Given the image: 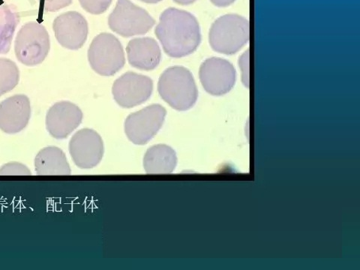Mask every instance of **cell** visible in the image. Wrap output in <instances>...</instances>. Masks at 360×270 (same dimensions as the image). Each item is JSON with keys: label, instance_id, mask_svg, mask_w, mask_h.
<instances>
[{"label": "cell", "instance_id": "1", "mask_svg": "<svg viewBox=\"0 0 360 270\" xmlns=\"http://www.w3.org/2000/svg\"><path fill=\"white\" fill-rule=\"evenodd\" d=\"M155 33L165 53L172 58H182L193 53L201 42L197 18L188 11L176 8L163 11Z\"/></svg>", "mask_w": 360, "mask_h": 270}, {"label": "cell", "instance_id": "2", "mask_svg": "<svg viewBox=\"0 0 360 270\" xmlns=\"http://www.w3.org/2000/svg\"><path fill=\"white\" fill-rule=\"evenodd\" d=\"M158 92L167 104L179 111L193 108L198 90L193 74L184 66L168 68L160 76Z\"/></svg>", "mask_w": 360, "mask_h": 270}, {"label": "cell", "instance_id": "3", "mask_svg": "<svg viewBox=\"0 0 360 270\" xmlns=\"http://www.w3.org/2000/svg\"><path fill=\"white\" fill-rule=\"evenodd\" d=\"M250 22L239 15H225L213 22L209 41L213 51L225 55L238 53L249 42Z\"/></svg>", "mask_w": 360, "mask_h": 270}, {"label": "cell", "instance_id": "4", "mask_svg": "<svg viewBox=\"0 0 360 270\" xmlns=\"http://www.w3.org/2000/svg\"><path fill=\"white\" fill-rule=\"evenodd\" d=\"M51 50V40L46 28L37 21L27 22L20 29L15 42L18 61L27 66L42 63Z\"/></svg>", "mask_w": 360, "mask_h": 270}, {"label": "cell", "instance_id": "5", "mask_svg": "<svg viewBox=\"0 0 360 270\" xmlns=\"http://www.w3.org/2000/svg\"><path fill=\"white\" fill-rule=\"evenodd\" d=\"M88 60L94 71L101 76L116 75L126 64L120 40L108 32L100 33L90 44Z\"/></svg>", "mask_w": 360, "mask_h": 270}, {"label": "cell", "instance_id": "6", "mask_svg": "<svg viewBox=\"0 0 360 270\" xmlns=\"http://www.w3.org/2000/svg\"><path fill=\"white\" fill-rule=\"evenodd\" d=\"M155 25L148 11L134 4L130 0H118L108 17L110 29L118 35L129 38L148 33Z\"/></svg>", "mask_w": 360, "mask_h": 270}, {"label": "cell", "instance_id": "7", "mask_svg": "<svg viewBox=\"0 0 360 270\" xmlns=\"http://www.w3.org/2000/svg\"><path fill=\"white\" fill-rule=\"evenodd\" d=\"M166 115V109L158 104L133 112L125 122L129 140L136 145L148 143L162 127Z\"/></svg>", "mask_w": 360, "mask_h": 270}, {"label": "cell", "instance_id": "8", "mask_svg": "<svg viewBox=\"0 0 360 270\" xmlns=\"http://www.w3.org/2000/svg\"><path fill=\"white\" fill-rule=\"evenodd\" d=\"M153 92V82L146 75L128 72L115 82L112 94L116 103L123 108L141 105L149 100Z\"/></svg>", "mask_w": 360, "mask_h": 270}, {"label": "cell", "instance_id": "9", "mask_svg": "<svg viewBox=\"0 0 360 270\" xmlns=\"http://www.w3.org/2000/svg\"><path fill=\"white\" fill-rule=\"evenodd\" d=\"M236 77L233 64L222 58L207 59L200 67V83L205 91L214 96L229 93L235 85Z\"/></svg>", "mask_w": 360, "mask_h": 270}, {"label": "cell", "instance_id": "10", "mask_svg": "<svg viewBox=\"0 0 360 270\" xmlns=\"http://www.w3.org/2000/svg\"><path fill=\"white\" fill-rule=\"evenodd\" d=\"M70 153L75 164L82 169L97 166L104 155V143L94 130L83 129L70 142Z\"/></svg>", "mask_w": 360, "mask_h": 270}, {"label": "cell", "instance_id": "11", "mask_svg": "<svg viewBox=\"0 0 360 270\" xmlns=\"http://www.w3.org/2000/svg\"><path fill=\"white\" fill-rule=\"evenodd\" d=\"M53 30L61 46L72 51L81 49L89 34L86 18L77 11H68L56 17L53 22Z\"/></svg>", "mask_w": 360, "mask_h": 270}, {"label": "cell", "instance_id": "12", "mask_svg": "<svg viewBox=\"0 0 360 270\" xmlns=\"http://www.w3.org/2000/svg\"><path fill=\"white\" fill-rule=\"evenodd\" d=\"M83 120V112L70 101H60L48 111L46 128L51 136L63 140L79 127Z\"/></svg>", "mask_w": 360, "mask_h": 270}, {"label": "cell", "instance_id": "13", "mask_svg": "<svg viewBox=\"0 0 360 270\" xmlns=\"http://www.w3.org/2000/svg\"><path fill=\"white\" fill-rule=\"evenodd\" d=\"M30 117V101L25 95H15L0 103V129L6 134H15L24 130Z\"/></svg>", "mask_w": 360, "mask_h": 270}, {"label": "cell", "instance_id": "14", "mask_svg": "<svg viewBox=\"0 0 360 270\" xmlns=\"http://www.w3.org/2000/svg\"><path fill=\"white\" fill-rule=\"evenodd\" d=\"M127 53L129 64L142 71H152L160 65L162 51L153 38H135L127 44Z\"/></svg>", "mask_w": 360, "mask_h": 270}, {"label": "cell", "instance_id": "15", "mask_svg": "<svg viewBox=\"0 0 360 270\" xmlns=\"http://www.w3.org/2000/svg\"><path fill=\"white\" fill-rule=\"evenodd\" d=\"M177 165L176 152L165 144L152 146L145 153L143 167L145 172L150 174H172Z\"/></svg>", "mask_w": 360, "mask_h": 270}, {"label": "cell", "instance_id": "16", "mask_svg": "<svg viewBox=\"0 0 360 270\" xmlns=\"http://www.w3.org/2000/svg\"><path fill=\"white\" fill-rule=\"evenodd\" d=\"M38 175H70L71 168L63 151L56 146L40 150L35 159Z\"/></svg>", "mask_w": 360, "mask_h": 270}, {"label": "cell", "instance_id": "17", "mask_svg": "<svg viewBox=\"0 0 360 270\" xmlns=\"http://www.w3.org/2000/svg\"><path fill=\"white\" fill-rule=\"evenodd\" d=\"M20 22L17 8L13 5H0V54L8 53Z\"/></svg>", "mask_w": 360, "mask_h": 270}, {"label": "cell", "instance_id": "18", "mask_svg": "<svg viewBox=\"0 0 360 270\" xmlns=\"http://www.w3.org/2000/svg\"><path fill=\"white\" fill-rule=\"evenodd\" d=\"M20 81L17 64L8 58H0V96L15 89Z\"/></svg>", "mask_w": 360, "mask_h": 270}, {"label": "cell", "instance_id": "19", "mask_svg": "<svg viewBox=\"0 0 360 270\" xmlns=\"http://www.w3.org/2000/svg\"><path fill=\"white\" fill-rule=\"evenodd\" d=\"M112 0H79L82 7L92 15H101L109 8Z\"/></svg>", "mask_w": 360, "mask_h": 270}, {"label": "cell", "instance_id": "20", "mask_svg": "<svg viewBox=\"0 0 360 270\" xmlns=\"http://www.w3.org/2000/svg\"><path fill=\"white\" fill-rule=\"evenodd\" d=\"M29 168L21 163L10 162L0 167V175H31Z\"/></svg>", "mask_w": 360, "mask_h": 270}, {"label": "cell", "instance_id": "21", "mask_svg": "<svg viewBox=\"0 0 360 270\" xmlns=\"http://www.w3.org/2000/svg\"><path fill=\"white\" fill-rule=\"evenodd\" d=\"M73 0H38L40 8L46 13H54L70 6Z\"/></svg>", "mask_w": 360, "mask_h": 270}, {"label": "cell", "instance_id": "22", "mask_svg": "<svg viewBox=\"0 0 360 270\" xmlns=\"http://www.w3.org/2000/svg\"><path fill=\"white\" fill-rule=\"evenodd\" d=\"M240 69L243 73V82L246 86L249 85V72H250V52L245 51L240 58Z\"/></svg>", "mask_w": 360, "mask_h": 270}, {"label": "cell", "instance_id": "23", "mask_svg": "<svg viewBox=\"0 0 360 270\" xmlns=\"http://www.w3.org/2000/svg\"><path fill=\"white\" fill-rule=\"evenodd\" d=\"M236 0H210V2L217 7H228L233 4Z\"/></svg>", "mask_w": 360, "mask_h": 270}, {"label": "cell", "instance_id": "24", "mask_svg": "<svg viewBox=\"0 0 360 270\" xmlns=\"http://www.w3.org/2000/svg\"><path fill=\"white\" fill-rule=\"evenodd\" d=\"M173 1L180 6H189L195 3L197 0H173Z\"/></svg>", "mask_w": 360, "mask_h": 270}, {"label": "cell", "instance_id": "25", "mask_svg": "<svg viewBox=\"0 0 360 270\" xmlns=\"http://www.w3.org/2000/svg\"><path fill=\"white\" fill-rule=\"evenodd\" d=\"M140 1L148 4H156L163 1V0H140Z\"/></svg>", "mask_w": 360, "mask_h": 270}, {"label": "cell", "instance_id": "26", "mask_svg": "<svg viewBox=\"0 0 360 270\" xmlns=\"http://www.w3.org/2000/svg\"><path fill=\"white\" fill-rule=\"evenodd\" d=\"M6 1H8V0H0V5L5 4Z\"/></svg>", "mask_w": 360, "mask_h": 270}]
</instances>
